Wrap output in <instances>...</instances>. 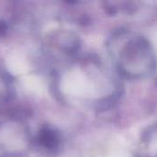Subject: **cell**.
<instances>
[{
  "label": "cell",
  "instance_id": "cell-2",
  "mask_svg": "<svg viewBox=\"0 0 157 157\" xmlns=\"http://www.w3.org/2000/svg\"><path fill=\"white\" fill-rule=\"evenodd\" d=\"M7 24L4 20H0V36H3L6 33Z\"/></svg>",
  "mask_w": 157,
  "mask_h": 157
},
{
  "label": "cell",
  "instance_id": "cell-1",
  "mask_svg": "<svg viewBox=\"0 0 157 157\" xmlns=\"http://www.w3.org/2000/svg\"><path fill=\"white\" fill-rule=\"evenodd\" d=\"M38 140L42 146L48 149H52L56 147L59 142L57 133L49 128H43L40 131Z\"/></svg>",
  "mask_w": 157,
  "mask_h": 157
}]
</instances>
